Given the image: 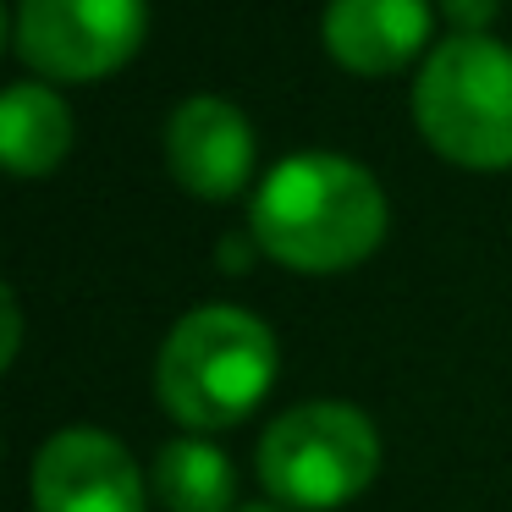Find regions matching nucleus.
<instances>
[{"instance_id":"obj_7","label":"nucleus","mask_w":512,"mask_h":512,"mask_svg":"<svg viewBox=\"0 0 512 512\" xmlns=\"http://www.w3.org/2000/svg\"><path fill=\"white\" fill-rule=\"evenodd\" d=\"M166 166L193 199L221 204L254 177V127L232 100L193 94L166 122Z\"/></svg>"},{"instance_id":"obj_5","label":"nucleus","mask_w":512,"mask_h":512,"mask_svg":"<svg viewBox=\"0 0 512 512\" xmlns=\"http://www.w3.org/2000/svg\"><path fill=\"white\" fill-rule=\"evenodd\" d=\"M144 0H23L17 56L56 83H94L138 56Z\"/></svg>"},{"instance_id":"obj_12","label":"nucleus","mask_w":512,"mask_h":512,"mask_svg":"<svg viewBox=\"0 0 512 512\" xmlns=\"http://www.w3.org/2000/svg\"><path fill=\"white\" fill-rule=\"evenodd\" d=\"M17 336H23V320H17V298L6 292V364L17 358Z\"/></svg>"},{"instance_id":"obj_13","label":"nucleus","mask_w":512,"mask_h":512,"mask_svg":"<svg viewBox=\"0 0 512 512\" xmlns=\"http://www.w3.org/2000/svg\"><path fill=\"white\" fill-rule=\"evenodd\" d=\"M248 512H265V507H248Z\"/></svg>"},{"instance_id":"obj_6","label":"nucleus","mask_w":512,"mask_h":512,"mask_svg":"<svg viewBox=\"0 0 512 512\" xmlns=\"http://www.w3.org/2000/svg\"><path fill=\"white\" fill-rule=\"evenodd\" d=\"M34 512H144V479L116 435L61 430L34 457Z\"/></svg>"},{"instance_id":"obj_9","label":"nucleus","mask_w":512,"mask_h":512,"mask_svg":"<svg viewBox=\"0 0 512 512\" xmlns=\"http://www.w3.org/2000/svg\"><path fill=\"white\" fill-rule=\"evenodd\" d=\"M72 149V111L45 83H12L0 100V160L17 177H45Z\"/></svg>"},{"instance_id":"obj_11","label":"nucleus","mask_w":512,"mask_h":512,"mask_svg":"<svg viewBox=\"0 0 512 512\" xmlns=\"http://www.w3.org/2000/svg\"><path fill=\"white\" fill-rule=\"evenodd\" d=\"M441 12L457 34H485L490 17L501 12V0H441Z\"/></svg>"},{"instance_id":"obj_3","label":"nucleus","mask_w":512,"mask_h":512,"mask_svg":"<svg viewBox=\"0 0 512 512\" xmlns=\"http://www.w3.org/2000/svg\"><path fill=\"white\" fill-rule=\"evenodd\" d=\"M413 116L435 155L468 171L512 166V50L490 34L446 39L413 83Z\"/></svg>"},{"instance_id":"obj_1","label":"nucleus","mask_w":512,"mask_h":512,"mask_svg":"<svg viewBox=\"0 0 512 512\" xmlns=\"http://www.w3.org/2000/svg\"><path fill=\"white\" fill-rule=\"evenodd\" d=\"M254 243L292 270L331 276L369 259L386 237V193L342 155H292L254 193Z\"/></svg>"},{"instance_id":"obj_10","label":"nucleus","mask_w":512,"mask_h":512,"mask_svg":"<svg viewBox=\"0 0 512 512\" xmlns=\"http://www.w3.org/2000/svg\"><path fill=\"white\" fill-rule=\"evenodd\" d=\"M155 496L166 501V512H232L237 474L215 446L171 441L155 457Z\"/></svg>"},{"instance_id":"obj_4","label":"nucleus","mask_w":512,"mask_h":512,"mask_svg":"<svg viewBox=\"0 0 512 512\" xmlns=\"http://www.w3.org/2000/svg\"><path fill=\"white\" fill-rule=\"evenodd\" d=\"M380 468V435L347 402L287 408L259 441V479L276 501L303 512H331L353 501Z\"/></svg>"},{"instance_id":"obj_2","label":"nucleus","mask_w":512,"mask_h":512,"mask_svg":"<svg viewBox=\"0 0 512 512\" xmlns=\"http://www.w3.org/2000/svg\"><path fill=\"white\" fill-rule=\"evenodd\" d=\"M276 380V336L259 314L210 303L171 325L155 364L160 408L188 430L243 424Z\"/></svg>"},{"instance_id":"obj_8","label":"nucleus","mask_w":512,"mask_h":512,"mask_svg":"<svg viewBox=\"0 0 512 512\" xmlns=\"http://www.w3.org/2000/svg\"><path fill=\"white\" fill-rule=\"evenodd\" d=\"M430 0H331L325 50L358 78H386L430 45Z\"/></svg>"}]
</instances>
